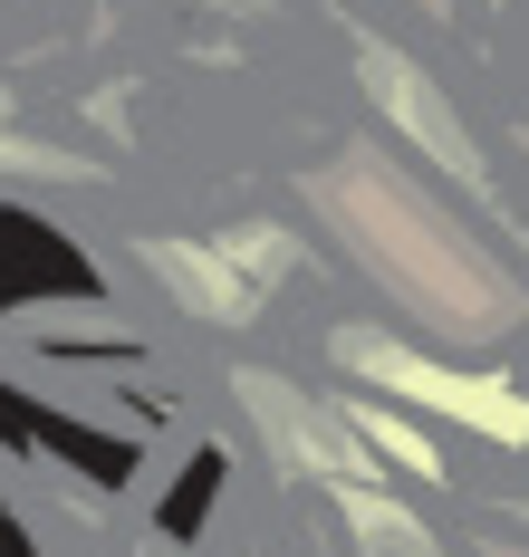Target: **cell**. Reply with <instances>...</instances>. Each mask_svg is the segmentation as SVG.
<instances>
[{
	"mask_svg": "<svg viewBox=\"0 0 529 557\" xmlns=\"http://www.w3.org/2000/svg\"><path fill=\"white\" fill-rule=\"evenodd\" d=\"M376 375H395V385H414L423 404H443V413H471V423H491V433H529V404H510L501 385H453V375H423L414 356H376Z\"/></svg>",
	"mask_w": 529,
	"mask_h": 557,
	"instance_id": "cell-1",
	"label": "cell"
}]
</instances>
